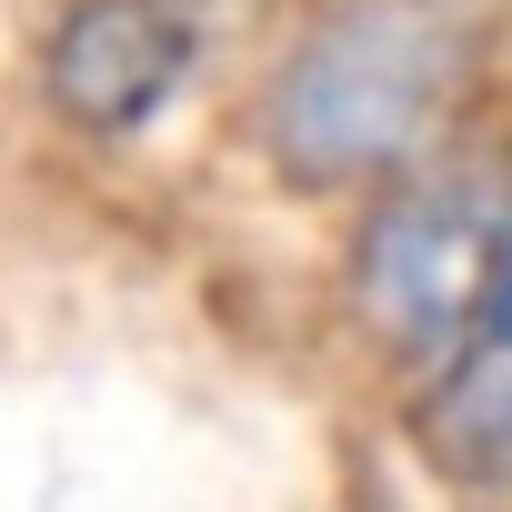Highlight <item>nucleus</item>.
<instances>
[{
	"label": "nucleus",
	"mask_w": 512,
	"mask_h": 512,
	"mask_svg": "<svg viewBox=\"0 0 512 512\" xmlns=\"http://www.w3.org/2000/svg\"><path fill=\"white\" fill-rule=\"evenodd\" d=\"M482 0H332L262 101V141L302 191L402 171L462 101Z\"/></svg>",
	"instance_id": "nucleus-1"
},
{
	"label": "nucleus",
	"mask_w": 512,
	"mask_h": 512,
	"mask_svg": "<svg viewBox=\"0 0 512 512\" xmlns=\"http://www.w3.org/2000/svg\"><path fill=\"white\" fill-rule=\"evenodd\" d=\"M502 251H512V181L502 171H472V161L412 171L352 241V312L382 352L452 362L502 282Z\"/></svg>",
	"instance_id": "nucleus-2"
},
{
	"label": "nucleus",
	"mask_w": 512,
	"mask_h": 512,
	"mask_svg": "<svg viewBox=\"0 0 512 512\" xmlns=\"http://www.w3.org/2000/svg\"><path fill=\"white\" fill-rule=\"evenodd\" d=\"M191 81V21L181 0H71L51 31V101L91 141L151 131Z\"/></svg>",
	"instance_id": "nucleus-3"
},
{
	"label": "nucleus",
	"mask_w": 512,
	"mask_h": 512,
	"mask_svg": "<svg viewBox=\"0 0 512 512\" xmlns=\"http://www.w3.org/2000/svg\"><path fill=\"white\" fill-rule=\"evenodd\" d=\"M412 442L442 482L462 492H512V282H492L482 322L462 332L452 362H432L412 402Z\"/></svg>",
	"instance_id": "nucleus-4"
}]
</instances>
